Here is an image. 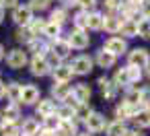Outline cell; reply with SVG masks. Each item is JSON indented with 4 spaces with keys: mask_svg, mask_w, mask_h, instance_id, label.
<instances>
[{
    "mask_svg": "<svg viewBox=\"0 0 150 136\" xmlns=\"http://www.w3.org/2000/svg\"><path fill=\"white\" fill-rule=\"evenodd\" d=\"M93 66H95V60H93L91 56H86V54L76 56V58L72 60V64H70L72 72L78 74V76H86V74H91V72H93Z\"/></svg>",
    "mask_w": 150,
    "mask_h": 136,
    "instance_id": "obj_1",
    "label": "cell"
},
{
    "mask_svg": "<svg viewBox=\"0 0 150 136\" xmlns=\"http://www.w3.org/2000/svg\"><path fill=\"white\" fill-rule=\"evenodd\" d=\"M150 64V54L146 48H134L129 54H127V66H134V68H146Z\"/></svg>",
    "mask_w": 150,
    "mask_h": 136,
    "instance_id": "obj_2",
    "label": "cell"
},
{
    "mask_svg": "<svg viewBox=\"0 0 150 136\" xmlns=\"http://www.w3.org/2000/svg\"><path fill=\"white\" fill-rule=\"evenodd\" d=\"M66 41L70 43V48L74 50H86L91 46V35L84 31V29H72L70 35L66 37Z\"/></svg>",
    "mask_w": 150,
    "mask_h": 136,
    "instance_id": "obj_3",
    "label": "cell"
},
{
    "mask_svg": "<svg viewBox=\"0 0 150 136\" xmlns=\"http://www.w3.org/2000/svg\"><path fill=\"white\" fill-rule=\"evenodd\" d=\"M84 128H86V132H91V134H99V132H103V130L107 128V120H105V115H103L101 111H93V113L86 117Z\"/></svg>",
    "mask_w": 150,
    "mask_h": 136,
    "instance_id": "obj_4",
    "label": "cell"
},
{
    "mask_svg": "<svg viewBox=\"0 0 150 136\" xmlns=\"http://www.w3.org/2000/svg\"><path fill=\"white\" fill-rule=\"evenodd\" d=\"M13 21L19 27H29V23L33 21V11L29 4H19L17 9H13Z\"/></svg>",
    "mask_w": 150,
    "mask_h": 136,
    "instance_id": "obj_5",
    "label": "cell"
},
{
    "mask_svg": "<svg viewBox=\"0 0 150 136\" xmlns=\"http://www.w3.org/2000/svg\"><path fill=\"white\" fill-rule=\"evenodd\" d=\"M27 62H29L27 52L21 50V48H15V50H11V52L6 54V64H8V68H13V70H21Z\"/></svg>",
    "mask_w": 150,
    "mask_h": 136,
    "instance_id": "obj_6",
    "label": "cell"
},
{
    "mask_svg": "<svg viewBox=\"0 0 150 136\" xmlns=\"http://www.w3.org/2000/svg\"><path fill=\"white\" fill-rule=\"evenodd\" d=\"M97 85H99L101 95H103V99H105V101H113V99H117L119 87H117V85H115L111 78H107V76H99Z\"/></svg>",
    "mask_w": 150,
    "mask_h": 136,
    "instance_id": "obj_7",
    "label": "cell"
},
{
    "mask_svg": "<svg viewBox=\"0 0 150 136\" xmlns=\"http://www.w3.org/2000/svg\"><path fill=\"white\" fill-rule=\"evenodd\" d=\"M50 52L62 62V60H66L68 56H70V52H72V48H70V43L64 39V37H58V39H54L52 43H50Z\"/></svg>",
    "mask_w": 150,
    "mask_h": 136,
    "instance_id": "obj_8",
    "label": "cell"
},
{
    "mask_svg": "<svg viewBox=\"0 0 150 136\" xmlns=\"http://www.w3.org/2000/svg\"><path fill=\"white\" fill-rule=\"evenodd\" d=\"M103 50H107L109 54H113V56L117 58V56H121V54L127 52V41H125L123 37H109V39L103 43Z\"/></svg>",
    "mask_w": 150,
    "mask_h": 136,
    "instance_id": "obj_9",
    "label": "cell"
},
{
    "mask_svg": "<svg viewBox=\"0 0 150 136\" xmlns=\"http://www.w3.org/2000/svg\"><path fill=\"white\" fill-rule=\"evenodd\" d=\"M29 70H31L33 76H45V74L52 72V68L47 66V62H45L43 56H33L29 60Z\"/></svg>",
    "mask_w": 150,
    "mask_h": 136,
    "instance_id": "obj_10",
    "label": "cell"
},
{
    "mask_svg": "<svg viewBox=\"0 0 150 136\" xmlns=\"http://www.w3.org/2000/svg\"><path fill=\"white\" fill-rule=\"evenodd\" d=\"M91 95H93V91H91V87L86 83H78V85L72 87V99L76 101V105L88 103L91 101Z\"/></svg>",
    "mask_w": 150,
    "mask_h": 136,
    "instance_id": "obj_11",
    "label": "cell"
},
{
    "mask_svg": "<svg viewBox=\"0 0 150 136\" xmlns=\"http://www.w3.org/2000/svg\"><path fill=\"white\" fill-rule=\"evenodd\" d=\"M37 101H39V89L35 85H23L19 103H23V105H37Z\"/></svg>",
    "mask_w": 150,
    "mask_h": 136,
    "instance_id": "obj_12",
    "label": "cell"
},
{
    "mask_svg": "<svg viewBox=\"0 0 150 136\" xmlns=\"http://www.w3.org/2000/svg\"><path fill=\"white\" fill-rule=\"evenodd\" d=\"M56 109H58V105H56V101L54 99H39L37 101V105H35V113L43 120V117H50V115H54L56 113Z\"/></svg>",
    "mask_w": 150,
    "mask_h": 136,
    "instance_id": "obj_13",
    "label": "cell"
},
{
    "mask_svg": "<svg viewBox=\"0 0 150 136\" xmlns=\"http://www.w3.org/2000/svg\"><path fill=\"white\" fill-rule=\"evenodd\" d=\"M95 62H97V66L99 68H103V70H109V68H113L115 66V62H117V58L113 56V54H109L107 50H99L97 52V56H95Z\"/></svg>",
    "mask_w": 150,
    "mask_h": 136,
    "instance_id": "obj_14",
    "label": "cell"
},
{
    "mask_svg": "<svg viewBox=\"0 0 150 136\" xmlns=\"http://www.w3.org/2000/svg\"><path fill=\"white\" fill-rule=\"evenodd\" d=\"M138 109H140V107H136V105H129V103L121 101V103L115 107V117H117L119 122L134 120V115H136V111H138Z\"/></svg>",
    "mask_w": 150,
    "mask_h": 136,
    "instance_id": "obj_15",
    "label": "cell"
},
{
    "mask_svg": "<svg viewBox=\"0 0 150 136\" xmlns=\"http://www.w3.org/2000/svg\"><path fill=\"white\" fill-rule=\"evenodd\" d=\"M41 132V124L37 117H25L23 126H21V134L23 136H39Z\"/></svg>",
    "mask_w": 150,
    "mask_h": 136,
    "instance_id": "obj_16",
    "label": "cell"
},
{
    "mask_svg": "<svg viewBox=\"0 0 150 136\" xmlns=\"http://www.w3.org/2000/svg\"><path fill=\"white\" fill-rule=\"evenodd\" d=\"M19 117H21V103H8V105L2 109V117H0V122L17 124Z\"/></svg>",
    "mask_w": 150,
    "mask_h": 136,
    "instance_id": "obj_17",
    "label": "cell"
},
{
    "mask_svg": "<svg viewBox=\"0 0 150 136\" xmlns=\"http://www.w3.org/2000/svg\"><path fill=\"white\" fill-rule=\"evenodd\" d=\"M52 76H54V83H70V78L74 76L70 64H60L58 68L52 70Z\"/></svg>",
    "mask_w": 150,
    "mask_h": 136,
    "instance_id": "obj_18",
    "label": "cell"
},
{
    "mask_svg": "<svg viewBox=\"0 0 150 136\" xmlns=\"http://www.w3.org/2000/svg\"><path fill=\"white\" fill-rule=\"evenodd\" d=\"M113 83H115L119 89H129V87H132V78H129V66L117 68V70H115V74H113Z\"/></svg>",
    "mask_w": 150,
    "mask_h": 136,
    "instance_id": "obj_19",
    "label": "cell"
},
{
    "mask_svg": "<svg viewBox=\"0 0 150 136\" xmlns=\"http://www.w3.org/2000/svg\"><path fill=\"white\" fill-rule=\"evenodd\" d=\"M52 95H54L56 101L64 103V101L72 95V87H70L68 83H54V87H52Z\"/></svg>",
    "mask_w": 150,
    "mask_h": 136,
    "instance_id": "obj_20",
    "label": "cell"
},
{
    "mask_svg": "<svg viewBox=\"0 0 150 136\" xmlns=\"http://www.w3.org/2000/svg\"><path fill=\"white\" fill-rule=\"evenodd\" d=\"M27 46H29V52H33L35 56H45L50 52V43L43 37H33Z\"/></svg>",
    "mask_w": 150,
    "mask_h": 136,
    "instance_id": "obj_21",
    "label": "cell"
},
{
    "mask_svg": "<svg viewBox=\"0 0 150 136\" xmlns=\"http://www.w3.org/2000/svg\"><path fill=\"white\" fill-rule=\"evenodd\" d=\"M121 23H123V19H121L119 15H107V17H105V23H103V29H105L107 33H119Z\"/></svg>",
    "mask_w": 150,
    "mask_h": 136,
    "instance_id": "obj_22",
    "label": "cell"
},
{
    "mask_svg": "<svg viewBox=\"0 0 150 136\" xmlns=\"http://www.w3.org/2000/svg\"><path fill=\"white\" fill-rule=\"evenodd\" d=\"M142 95H144V89H142V87H132V89H127V93H125L123 101H125V103H129V105L140 107V105H142Z\"/></svg>",
    "mask_w": 150,
    "mask_h": 136,
    "instance_id": "obj_23",
    "label": "cell"
},
{
    "mask_svg": "<svg viewBox=\"0 0 150 136\" xmlns=\"http://www.w3.org/2000/svg\"><path fill=\"white\" fill-rule=\"evenodd\" d=\"M103 23H105V15L103 13H88V23H86V29L91 31H101L103 29Z\"/></svg>",
    "mask_w": 150,
    "mask_h": 136,
    "instance_id": "obj_24",
    "label": "cell"
},
{
    "mask_svg": "<svg viewBox=\"0 0 150 136\" xmlns=\"http://www.w3.org/2000/svg\"><path fill=\"white\" fill-rule=\"evenodd\" d=\"M119 33L123 35V39L138 37V21H132V19L123 21V23H121V29H119Z\"/></svg>",
    "mask_w": 150,
    "mask_h": 136,
    "instance_id": "obj_25",
    "label": "cell"
},
{
    "mask_svg": "<svg viewBox=\"0 0 150 136\" xmlns=\"http://www.w3.org/2000/svg\"><path fill=\"white\" fill-rule=\"evenodd\" d=\"M78 130H76V122L74 120H62L60 122V128H58V136H76Z\"/></svg>",
    "mask_w": 150,
    "mask_h": 136,
    "instance_id": "obj_26",
    "label": "cell"
},
{
    "mask_svg": "<svg viewBox=\"0 0 150 136\" xmlns=\"http://www.w3.org/2000/svg\"><path fill=\"white\" fill-rule=\"evenodd\" d=\"M125 126L123 122L119 120H113V122H107V128H105V136H123L125 134Z\"/></svg>",
    "mask_w": 150,
    "mask_h": 136,
    "instance_id": "obj_27",
    "label": "cell"
},
{
    "mask_svg": "<svg viewBox=\"0 0 150 136\" xmlns=\"http://www.w3.org/2000/svg\"><path fill=\"white\" fill-rule=\"evenodd\" d=\"M21 91H23V85L17 83V80H13V83L6 85V97L11 99V103H19V99H21Z\"/></svg>",
    "mask_w": 150,
    "mask_h": 136,
    "instance_id": "obj_28",
    "label": "cell"
},
{
    "mask_svg": "<svg viewBox=\"0 0 150 136\" xmlns=\"http://www.w3.org/2000/svg\"><path fill=\"white\" fill-rule=\"evenodd\" d=\"M134 122H136L138 128H150V109L140 107L136 111V115H134Z\"/></svg>",
    "mask_w": 150,
    "mask_h": 136,
    "instance_id": "obj_29",
    "label": "cell"
},
{
    "mask_svg": "<svg viewBox=\"0 0 150 136\" xmlns=\"http://www.w3.org/2000/svg\"><path fill=\"white\" fill-rule=\"evenodd\" d=\"M93 113V109H91V105L88 103H80V105H76L74 107V122L78 124V122H86V117Z\"/></svg>",
    "mask_w": 150,
    "mask_h": 136,
    "instance_id": "obj_30",
    "label": "cell"
},
{
    "mask_svg": "<svg viewBox=\"0 0 150 136\" xmlns=\"http://www.w3.org/2000/svg\"><path fill=\"white\" fill-rule=\"evenodd\" d=\"M74 107L76 105H70V103H60L58 109H56V115L60 120H74Z\"/></svg>",
    "mask_w": 150,
    "mask_h": 136,
    "instance_id": "obj_31",
    "label": "cell"
},
{
    "mask_svg": "<svg viewBox=\"0 0 150 136\" xmlns=\"http://www.w3.org/2000/svg\"><path fill=\"white\" fill-rule=\"evenodd\" d=\"M0 134L2 136H21V126L11 122H0Z\"/></svg>",
    "mask_w": 150,
    "mask_h": 136,
    "instance_id": "obj_32",
    "label": "cell"
},
{
    "mask_svg": "<svg viewBox=\"0 0 150 136\" xmlns=\"http://www.w3.org/2000/svg\"><path fill=\"white\" fill-rule=\"evenodd\" d=\"M45 25H47V21L45 19H33L31 23H29V31L33 33V37H41L43 35V29H45Z\"/></svg>",
    "mask_w": 150,
    "mask_h": 136,
    "instance_id": "obj_33",
    "label": "cell"
},
{
    "mask_svg": "<svg viewBox=\"0 0 150 136\" xmlns=\"http://www.w3.org/2000/svg\"><path fill=\"white\" fill-rule=\"evenodd\" d=\"M60 31H62V27H60V25H56V23H50V21H47V25H45V29H43V35H41V37H47L50 41H54V39H58V37H60Z\"/></svg>",
    "mask_w": 150,
    "mask_h": 136,
    "instance_id": "obj_34",
    "label": "cell"
},
{
    "mask_svg": "<svg viewBox=\"0 0 150 136\" xmlns=\"http://www.w3.org/2000/svg\"><path fill=\"white\" fill-rule=\"evenodd\" d=\"M60 117L54 113V115H50V117H43L41 120V130H52V132H58V128H60Z\"/></svg>",
    "mask_w": 150,
    "mask_h": 136,
    "instance_id": "obj_35",
    "label": "cell"
},
{
    "mask_svg": "<svg viewBox=\"0 0 150 136\" xmlns=\"http://www.w3.org/2000/svg\"><path fill=\"white\" fill-rule=\"evenodd\" d=\"M66 19H68L66 9H56V11H52V15H50V23H56V25H60V27L66 23Z\"/></svg>",
    "mask_w": 150,
    "mask_h": 136,
    "instance_id": "obj_36",
    "label": "cell"
},
{
    "mask_svg": "<svg viewBox=\"0 0 150 136\" xmlns=\"http://www.w3.org/2000/svg\"><path fill=\"white\" fill-rule=\"evenodd\" d=\"M72 23H74V29H84L86 31V23H88V13L84 11H78L74 17H72Z\"/></svg>",
    "mask_w": 150,
    "mask_h": 136,
    "instance_id": "obj_37",
    "label": "cell"
},
{
    "mask_svg": "<svg viewBox=\"0 0 150 136\" xmlns=\"http://www.w3.org/2000/svg\"><path fill=\"white\" fill-rule=\"evenodd\" d=\"M15 39H17V41H23V43H29V41L33 39V33L29 31V27H19V29L15 31Z\"/></svg>",
    "mask_w": 150,
    "mask_h": 136,
    "instance_id": "obj_38",
    "label": "cell"
},
{
    "mask_svg": "<svg viewBox=\"0 0 150 136\" xmlns=\"http://www.w3.org/2000/svg\"><path fill=\"white\" fill-rule=\"evenodd\" d=\"M138 35L142 39H150V19H140L138 21Z\"/></svg>",
    "mask_w": 150,
    "mask_h": 136,
    "instance_id": "obj_39",
    "label": "cell"
},
{
    "mask_svg": "<svg viewBox=\"0 0 150 136\" xmlns=\"http://www.w3.org/2000/svg\"><path fill=\"white\" fill-rule=\"evenodd\" d=\"M29 6H31V11L41 13V11H47L52 6V0H29Z\"/></svg>",
    "mask_w": 150,
    "mask_h": 136,
    "instance_id": "obj_40",
    "label": "cell"
},
{
    "mask_svg": "<svg viewBox=\"0 0 150 136\" xmlns=\"http://www.w3.org/2000/svg\"><path fill=\"white\" fill-rule=\"evenodd\" d=\"M76 6H80V11L88 13L97 6V0H76Z\"/></svg>",
    "mask_w": 150,
    "mask_h": 136,
    "instance_id": "obj_41",
    "label": "cell"
},
{
    "mask_svg": "<svg viewBox=\"0 0 150 136\" xmlns=\"http://www.w3.org/2000/svg\"><path fill=\"white\" fill-rule=\"evenodd\" d=\"M119 4H121V0H105V2H103L105 11H109V13H115V11H119Z\"/></svg>",
    "mask_w": 150,
    "mask_h": 136,
    "instance_id": "obj_42",
    "label": "cell"
},
{
    "mask_svg": "<svg viewBox=\"0 0 150 136\" xmlns=\"http://www.w3.org/2000/svg\"><path fill=\"white\" fill-rule=\"evenodd\" d=\"M129 78H132V85H134V83H140V78H142V70L129 66Z\"/></svg>",
    "mask_w": 150,
    "mask_h": 136,
    "instance_id": "obj_43",
    "label": "cell"
},
{
    "mask_svg": "<svg viewBox=\"0 0 150 136\" xmlns=\"http://www.w3.org/2000/svg\"><path fill=\"white\" fill-rule=\"evenodd\" d=\"M142 105H144L146 109H150V87H146V89H144V95H142Z\"/></svg>",
    "mask_w": 150,
    "mask_h": 136,
    "instance_id": "obj_44",
    "label": "cell"
},
{
    "mask_svg": "<svg viewBox=\"0 0 150 136\" xmlns=\"http://www.w3.org/2000/svg\"><path fill=\"white\" fill-rule=\"evenodd\" d=\"M0 4L4 9H17L19 6V0H0Z\"/></svg>",
    "mask_w": 150,
    "mask_h": 136,
    "instance_id": "obj_45",
    "label": "cell"
},
{
    "mask_svg": "<svg viewBox=\"0 0 150 136\" xmlns=\"http://www.w3.org/2000/svg\"><path fill=\"white\" fill-rule=\"evenodd\" d=\"M123 136H144V134L136 128V130H125V134H123Z\"/></svg>",
    "mask_w": 150,
    "mask_h": 136,
    "instance_id": "obj_46",
    "label": "cell"
},
{
    "mask_svg": "<svg viewBox=\"0 0 150 136\" xmlns=\"http://www.w3.org/2000/svg\"><path fill=\"white\" fill-rule=\"evenodd\" d=\"M2 97H6V85L0 80V99H2Z\"/></svg>",
    "mask_w": 150,
    "mask_h": 136,
    "instance_id": "obj_47",
    "label": "cell"
},
{
    "mask_svg": "<svg viewBox=\"0 0 150 136\" xmlns=\"http://www.w3.org/2000/svg\"><path fill=\"white\" fill-rule=\"evenodd\" d=\"M39 136H58V132H52V130H41Z\"/></svg>",
    "mask_w": 150,
    "mask_h": 136,
    "instance_id": "obj_48",
    "label": "cell"
},
{
    "mask_svg": "<svg viewBox=\"0 0 150 136\" xmlns=\"http://www.w3.org/2000/svg\"><path fill=\"white\" fill-rule=\"evenodd\" d=\"M127 2H129V4H134V6H140V4H144V2H146V0H127Z\"/></svg>",
    "mask_w": 150,
    "mask_h": 136,
    "instance_id": "obj_49",
    "label": "cell"
},
{
    "mask_svg": "<svg viewBox=\"0 0 150 136\" xmlns=\"http://www.w3.org/2000/svg\"><path fill=\"white\" fill-rule=\"evenodd\" d=\"M2 21H4V6L0 4V23H2Z\"/></svg>",
    "mask_w": 150,
    "mask_h": 136,
    "instance_id": "obj_50",
    "label": "cell"
},
{
    "mask_svg": "<svg viewBox=\"0 0 150 136\" xmlns=\"http://www.w3.org/2000/svg\"><path fill=\"white\" fill-rule=\"evenodd\" d=\"M4 56H6V54H4V46L0 43V60H4Z\"/></svg>",
    "mask_w": 150,
    "mask_h": 136,
    "instance_id": "obj_51",
    "label": "cell"
},
{
    "mask_svg": "<svg viewBox=\"0 0 150 136\" xmlns=\"http://www.w3.org/2000/svg\"><path fill=\"white\" fill-rule=\"evenodd\" d=\"M76 136H95V134H91V132H82V134H76Z\"/></svg>",
    "mask_w": 150,
    "mask_h": 136,
    "instance_id": "obj_52",
    "label": "cell"
},
{
    "mask_svg": "<svg viewBox=\"0 0 150 136\" xmlns=\"http://www.w3.org/2000/svg\"><path fill=\"white\" fill-rule=\"evenodd\" d=\"M146 74H148V76H150V64H148V66H146Z\"/></svg>",
    "mask_w": 150,
    "mask_h": 136,
    "instance_id": "obj_53",
    "label": "cell"
},
{
    "mask_svg": "<svg viewBox=\"0 0 150 136\" xmlns=\"http://www.w3.org/2000/svg\"><path fill=\"white\" fill-rule=\"evenodd\" d=\"M148 2H150V0H148Z\"/></svg>",
    "mask_w": 150,
    "mask_h": 136,
    "instance_id": "obj_54",
    "label": "cell"
},
{
    "mask_svg": "<svg viewBox=\"0 0 150 136\" xmlns=\"http://www.w3.org/2000/svg\"><path fill=\"white\" fill-rule=\"evenodd\" d=\"M21 136H23V134H21Z\"/></svg>",
    "mask_w": 150,
    "mask_h": 136,
    "instance_id": "obj_55",
    "label": "cell"
}]
</instances>
